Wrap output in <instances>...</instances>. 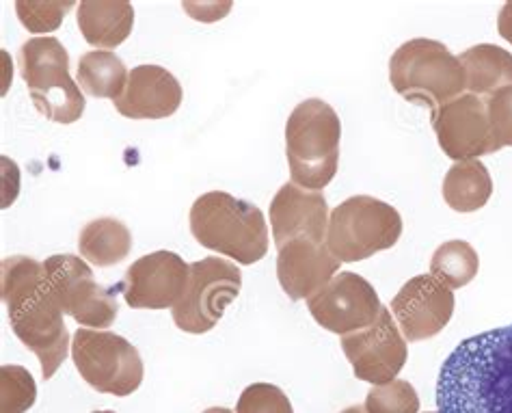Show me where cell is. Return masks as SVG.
I'll return each mask as SVG.
<instances>
[{"label": "cell", "mask_w": 512, "mask_h": 413, "mask_svg": "<svg viewBox=\"0 0 512 413\" xmlns=\"http://www.w3.org/2000/svg\"><path fill=\"white\" fill-rule=\"evenodd\" d=\"M37 401V385L22 366L0 368V413H26Z\"/></svg>", "instance_id": "cell-25"}, {"label": "cell", "mask_w": 512, "mask_h": 413, "mask_svg": "<svg viewBox=\"0 0 512 413\" xmlns=\"http://www.w3.org/2000/svg\"><path fill=\"white\" fill-rule=\"evenodd\" d=\"M78 249L87 262L106 269V266H115L130 256L132 232L119 219L102 217L85 225L78 236Z\"/></svg>", "instance_id": "cell-21"}, {"label": "cell", "mask_w": 512, "mask_h": 413, "mask_svg": "<svg viewBox=\"0 0 512 413\" xmlns=\"http://www.w3.org/2000/svg\"><path fill=\"white\" fill-rule=\"evenodd\" d=\"M188 223L201 247L219 251L238 264L260 262L268 251L264 212L229 193L212 191L197 197Z\"/></svg>", "instance_id": "cell-3"}, {"label": "cell", "mask_w": 512, "mask_h": 413, "mask_svg": "<svg viewBox=\"0 0 512 413\" xmlns=\"http://www.w3.org/2000/svg\"><path fill=\"white\" fill-rule=\"evenodd\" d=\"M433 130L443 154L452 161H478L484 154H495V141L489 124L487 100L471 93L454 98L430 113Z\"/></svg>", "instance_id": "cell-14"}, {"label": "cell", "mask_w": 512, "mask_h": 413, "mask_svg": "<svg viewBox=\"0 0 512 413\" xmlns=\"http://www.w3.org/2000/svg\"><path fill=\"white\" fill-rule=\"evenodd\" d=\"M0 277V295L9 310L11 329L26 349L37 355L42 377L48 381L70 351V331L59 301L48 288L44 262L26 256L5 258Z\"/></svg>", "instance_id": "cell-2"}, {"label": "cell", "mask_w": 512, "mask_h": 413, "mask_svg": "<svg viewBox=\"0 0 512 413\" xmlns=\"http://www.w3.org/2000/svg\"><path fill=\"white\" fill-rule=\"evenodd\" d=\"M236 413H294L286 392L271 383H253L240 394Z\"/></svg>", "instance_id": "cell-28"}, {"label": "cell", "mask_w": 512, "mask_h": 413, "mask_svg": "<svg viewBox=\"0 0 512 413\" xmlns=\"http://www.w3.org/2000/svg\"><path fill=\"white\" fill-rule=\"evenodd\" d=\"M363 407L368 413H420V396L409 381L394 379L385 385H372Z\"/></svg>", "instance_id": "cell-26"}, {"label": "cell", "mask_w": 512, "mask_h": 413, "mask_svg": "<svg viewBox=\"0 0 512 413\" xmlns=\"http://www.w3.org/2000/svg\"><path fill=\"white\" fill-rule=\"evenodd\" d=\"M44 271L63 314L72 316L80 327L104 329L115 323L119 314L115 292L96 282L87 260L72 253H57L46 258Z\"/></svg>", "instance_id": "cell-10"}, {"label": "cell", "mask_w": 512, "mask_h": 413, "mask_svg": "<svg viewBox=\"0 0 512 413\" xmlns=\"http://www.w3.org/2000/svg\"><path fill=\"white\" fill-rule=\"evenodd\" d=\"M18 68L35 109L50 122L74 124L85 113V96L70 76V55L57 37H33L18 52Z\"/></svg>", "instance_id": "cell-6"}, {"label": "cell", "mask_w": 512, "mask_h": 413, "mask_svg": "<svg viewBox=\"0 0 512 413\" xmlns=\"http://www.w3.org/2000/svg\"><path fill=\"white\" fill-rule=\"evenodd\" d=\"M74 9L72 0H18L16 13L31 33L57 31L67 11Z\"/></svg>", "instance_id": "cell-27"}, {"label": "cell", "mask_w": 512, "mask_h": 413, "mask_svg": "<svg viewBox=\"0 0 512 413\" xmlns=\"http://www.w3.org/2000/svg\"><path fill=\"white\" fill-rule=\"evenodd\" d=\"M478 269V251L467 241H448L439 245L430 260V275L452 290L467 286L478 275Z\"/></svg>", "instance_id": "cell-24"}, {"label": "cell", "mask_w": 512, "mask_h": 413, "mask_svg": "<svg viewBox=\"0 0 512 413\" xmlns=\"http://www.w3.org/2000/svg\"><path fill=\"white\" fill-rule=\"evenodd\" d=\"M491 193V173L480 161L454 163L443 180V199L456 212H476L484 208Z\"/></svg>", "instance_id": "cell-22"}, {"label": "cell", "mask_w": 512, "mask_h": 413, "mask_svg": "<svg viewBox=\"0 0 512 413\" xmlns=\"http://www.w3.org/2000/svg\"><path fill=\"white\" fill-rule=\"evenodd\" d=\"M497 31L512 46V0L502 7L500 18H497Z\"/></svg>", "instance_id": "cell-30"}, {"label": "cell", "mask_w": 512, "mask_h": 413, "mask_svg": "<svg viewBox=\"0 0 512 413\" xmlns=\"http://www.w3.org/2000/svg\"><path fill=\"white\" fill-rule=\"evenodd\" d=\"M329 208L322 191H307L288 182L281 186L271 202V230L277 249L296 238L327 241Z\"/></svg>", "instance_id": "cell-16"}, {"label": "cell", "mask_w": 512, "mask_h": 413, "mask_svg": "<svg viewBox=\"0 0 512 413\" xmlns=\"http://www.w3.org/2000/svg\"><path fill=\"white\" fill-rule=\"evenodd\" d=\"M389 83L404 100L428 106L430 113L463 96L465 70L450 48L435 39H411L389 59Z\"/></svg>", "instance_id": "cell-5"}, {"label": "cell", "mask_w": 512, "mask_h": 413, "mask_svg": "<svg viewBox=\"0 0 512 413\" xmlns=\"http://www.w3.org/2000/svg\"><path fill=\"white\" fill-rule=\"evenodd\" d=\"M426 413H435V411H426ZM439 413V411H437Z\"/></svg>", "instance_id": "cell-34"}, {"label": "cell", "mask_w": 512, "mask_h": 413, "mask_svg": "<svg viewBox=\"0 0 512 413\" xmlns=\"http://www.w3.org/2000/svg\"><path fill=\"white\" fill-rule=\"evenodd\" d=\"M191 282V264L173 251H154L132 262L121 292L134 310H173Z\"/></svg>", "instance_id": "cell-13"}, {"label": "cell", "mask_w": 512, "mask_h": 413, "mask_svg": "<svg viewBox=\"0 0 512 413\" xmlns=\"http://www.w3.org/2000/svg\"><path fill=\"white\" fill-rule=\"evenodd\" d=\"M439 413H512V325L467 338L443 362Z\"/></svg>", "instance_id": "cell-1"}, {"label": "cell", "mask_w": 512, "mask_h": 413, "mask_svg": "<svg viewBox=\"0 0 512 413\" xmlns=\"http://www.w3.org/2000/svg\"><path fill=\"white\" fill-rule=\"evenodd\" d=\"M72 359L80 379L102 394L130 396L143 383L137 346L104 329L80 327L72 340Z\"/></svg>", "instance_id": "cell-8"}, {"label": "cell", "mask_w": 512, "mask_h": 413, "mask_svg": "<svg viewBox=\"0 0 512 413\" xmlns=\"http://www.w3.org/2000/svg\"><path fill=\"white\" fill-rule=\"evenodd\" d=\"M307 308L322 329L348 336V333L370 327L383 305L366 277L344 271L335 275L314 297H309Z\"/></svg>", "instance_id": "cell-12"}, {"label": "cell", "mask_w": 512, "mask_h": 413, "mask_svg": "<svg viewBox=\"0 0 512 413\" xmlns=\"http://www.w3.org/2000/svg\"><path fill=\"white\" fill-rule=\"evenodd\" d=\"M85 42L100 50L124 44L134 26V9L128 0H83L76 13Z\"/></svg>", "instance_id": "cell-19"}, {"label": "cell", "mask_w": 512, "mask_h": 413, "mask_svg": "<svg viewBox=\"0 0 512 413\" xmlns=\"http://www.w3.org/2000/svg\"><path fill=\"white\" fill-rule=\"evenodd\" d=\"M396 323L407 342L435 338L450 323L454 314V292L433 275L409 279L392 299Z\"/></svg>", "instance_id": "cell-15"}, {"label": "cell", "mask_w": 512, "mask_h": 413, "mask_svg": "<svg viewBox=\"0 0 512 413\" xmlns=\"http://www.w3.org/2000/svg\"><path fill=\"white\" fill-rule=\"evenodd\" d=\"M402 236L400 212L370 195L348 197L329 215L327 247L340 262H361L392 249Z\"/></svg>", "instance_id": "cell-7"}, {"label": "cell", "mask_w": 512, "mask_h": 413, "mask_svg": "<svg viewBox=\"0 0 512 413\" xmlns=\"http://www.w3.org/2000/svg\"><path fill=\"white\" fill-rule=\"evenodd\" d=\"M130 72L111 50H91L78 61V87L87 96L117 102L124 96Z\"/></svg>", "instance_id": "cell-23"}, {"label": "cell", "mask_w": 512, "mask_h": 413, "mask_svg": "<svg viewBox=\"0 0 512 413\" xmlns=\"http://www.w3.org/2000/svg\"><path fill=\"white\" fill-rule=\"evenodd\" d=\"M342 351L353 366L355 377L372 385L394 381L409 357L407 340L392 310L385 305L370 327L342 336Z\"/></svg>", "instance_id": "cell-11"}, {"label": "cell", "mask_w": 512, "mask_h": 413, "mask_svg": "<svg viewBox=\"0 0 512 413\" xmlns=\"http://www.w3.org/2000/svg\"><path fill=\"white\" fill-rule=\"evenodd\" d=\"M489 124L493 132L495 150L512 148V87L500 89L487 100Z\"/></svg>", "instance_id": "cell-29"}, {"label": "cell", "mask_w": 512, "mask_h": 413, "mask_svg": "<svg viewBox=\"0 0 512 413\" xmlns=\"http://www.w3.org/2000/svg\"><path fill=\"white\" fill-rule=\"evenodd\" d=\"M115 104L128 119H165L182 104V85L160 65H137L128 76L124 96Z\"/></svg>", "instance_id": "cell-18"}, {"label": "cell", "mask_w": 512, "mask_h": 413, "mask_svg": "<svg viewBox=\"0 0 512 413\" xmlns=\"http://www.w3.org/2000/svg\"><path fill=\"white\" fill-rule=\"evenodd\" d=\"M93 413H115V411H109V409H106V411H93Z\"/></svg>", "instance_id": "cell-33"}, {"label": "cell", "mask_w": 512, "mask_h": 413, "mask_svg": "<svg viewBox=\"0 0 512 413\" xmlns=\"http://www.w3.org/2000/svg\"><path fill=\"white\" fill-rule=\"evenodd\" d=\"M204 413H234V411H229L227 407H210Z\"/></svg>", "instance_id": "cell-32"}, {"label": "cell", "mask_w": 512, "mask_h": 413, "mask_svg": "<svg viewBox=\"0 0 512 413\" xmlns=\"http://www.w3.org/2000/svg\"><path fill=\"white\" fill-rule=\"evenodd\" d=\"M340 264L327 243L296 238L277 253V277L286 295L292 301H301L325 288L338 275Z\"/></svg>", "instance_id": "cell-17"}, {"label": "cell", "mask_w": 512, "mask_h": 413, "mask_svg": "<svg viewBox=\"0 0 512 413\" xmlns=\"http://www.w3.org/2000/svg\"><path fill=\"white\" fill-rule=\"evenodd\" d=\"M242 288V273L236 262L204 258L191 264V282L180 303L171 310L173 323L186 333H208L223 318Z\"/></svg>", "instance_id": "cell-9"}, {"label": "cell", "mask_w": 512, "mask_h": 413, "mask_svg": "<svg viewBox=\"0 0 512 413\" xmlns=\"http://www.w3.org/2000/svg\"><path fill=\"white\" fill-rule=\"evenodd\" d=\"M467 93L478 98H491L500 89L512 87V55L493 44H478L465 50L461 57Z\"/></svg>", "instance_id": "cell-20"}, {"label": "cell", "mask_w": 512, "mask_h": 413, "mask_svg": "<svg viewBox=\"0 0 512 413\" xmlns=\"http://www.w3.org/2000/svg\"><path fill=\"white\" fill-rule=\"evenodd\" d=\"M342 124L333 106L320 98L301 102L286 124V156L292 182L322 191L340 165Z\"/></svg>", "instance_id": "cell-4"}, {"label": "cell", "mask_w": 512, "mask_h": 413, "mask_svg": "<svg viewBox=\"0 0 512 413\" xmlns=\"http://www.w3.org/2000/svg\"><path fill=\"white\" fill-rule=\"evenodd\" d=\"M342 413H368V411H366V407H363V405H353V407L344 409Z\"/></svg>", "instance_id": "cell-31"}]
</instances>
